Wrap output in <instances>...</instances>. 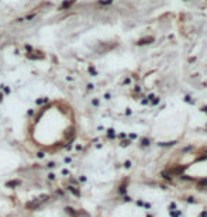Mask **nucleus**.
I'll use <instances>...</instances> for the list:
<instances>
[{
  "mask_svg": "<svg viewBox=\"0 0 207 217\" xmlns=\"http://www.w3.org/2000/svg\"><path fill=\"white\" fill-rule=\"evenodd\" d=\"M185 200L187 202V203H190V205H195V203H196V200H195V197H193V196H187Z\"/></svg>",
  "mask_w": 207,
  "mask_h": 217,
  "instance_id": "423d86ee",
  "label": "nucleus"
},
{
  "mask_svg": "<svg viewBox=\"0 0 207 217\" xmlns=\"http://www.w3.org/2000/svg\"><path fill=\"white\" fill-rule=\"evenodd\" d=\"M69 190H71V192H72L73 194H76V196H79V194H80V193L78 192V190H76V189L73 188V186H69Z\"/></svg>",
  "mask_w": 207,
  "mask_h": 217,
  "instance_id": "9b49d317",
  "label": "nucleus"
},
{
  "mask_svg": "<svg viewBox=\"0 0 207 217\" xmlns=\"http://www.w3.org/2000/svg\"><path fill=\"white\" fill-rule=\"evenodd\" d=\"M146 217H154V216H152V214H146Z\"/></svg>",
  "mask_w": 207,
  "mask_h": 217,
  "instance_id": "5701e85b",
  "label": "nucleus"
},
{
  "mask_svg": "<svg viewBox=\"0 0 207 217\" xmlns=\"http://www.w3.org/2000/svg\"><path fill=\"white\" fill-rule=\"evenodd\" d=\"M124 166H125V168H131V162H130V161H127V162L124 164Z\"/></svg>",
  "mask_w": 207,
  "mask_h": 217,
  "instance_id": "2eb2a0df",
  "label": "nucleus"
},
{
  "mask_svg": "<svg viewBox=\"0 0 207 217\" xmlns=\"http://www.w3.org/2000/svg\"><path fill=\"white\" fill-rule=\"evenodd\" d=\"M197 186H199V188H204V186H207V179L199 181V182H197Z\"/></svg>",
  "mask_w": 207,
  "mask_h": 217,
  "instance_id": "20e7f679",
  "label": "nucleus"
},
{
  "mask_svg": "<svg viewBox=\"0 0 207 217\" xmlns=\"http://www.w3.org/2000/svg\"><path fill=\"white\" fill-rule=\"evenodd\" d=\"M152 38H144V40H141L140 42H138V44H149V42H152Z\"/></svg>",
  "mask_w": 207,
  "mask_h": 217,
  "instance_id": "1a4fd4ad",
  "label": "nucleus"
},
{
  "mask_svg": "<svg viewBox=\"0 0 207 217\" xmlns=\"http://www.w3.org/2000/svg\"><path fill=\"white\" fill-rule=\"evenodd\" d=\"M48 166H49V168H52V166H55V164H54V162H49V164H48Z\"/></svg>",
  "mask_w": 207,
  "mask_h": 217,
  "instance_id": "4be33fe9",
  "label": "nucleus"
},
{
  "mask_svg": "<svg viewBox=\"0 0 207 217\" xmlns=\"http://www.w3.org/2000/svg\"><path fill=\"white\" fill-rule=\"evenodd\" d=\"M144 206H145L146 209H151V205H149V203H144Z\"/></svg>",
  "mask_w": 207,
  "mask_h": 217,
  "instance_id": "aec40b11",
  "label": "nucleus"
},
{
  "mask_svg": "<svg viewBox=\"0 0 207 217\" xmlns=\"http://www.w3.org/2000/svg\"><path fill=\"white\" fill-rule=\"evenodd\" d=\"M124 200H125V202H131V200H133V199H131L130 196H125V197H124Z\"/></svg>",
  "mask_w": 207,
  "mask_h": 217,
  "instance_id": "a211bd4d",
  "label": "nucleus"
},
{
  "mask_svg": "<svg viewBox=\"0 0 207 217\" xmlns=\"http://www.w3.org/2000/svg\"><path fill=\"white\" fill-rule=\"evenodd\" d=\"M175 209H176V203H175V202H172V203L169 205V210H175Z\"/></svg>",
  "mask_w": 207,
  "mask_h": 217,
  "instance_id": "f8f14e48",
  "label": "nucleus"
},
{
  "mask_svg": "<svg viewBox=\"0 0 207 217\" xmlns=\"http://www.w3.org/2000/svg\"><path fill=\"white\" fill-rule=\"evenodd\" d=\"M137 205L138 206H144V202H142V200H137Z\"/></svg>",
  "mask_w": 207,
  "mask_h": 217,
  "instance_id": "f3484780",
  "label": "nucleus"
},
{
  "mask_svg": "<svg viewBox=\"0 0 207 217\" xmlns=\"http://www.w3.org/2000/svg\"><path fill=\"white\" fill-rule=\"evenodd\" d=\"M169 214H170V217H180V214H182V211H179V210H170V213H169Z\"/></svg>",
  "mask_w": 207,
  "mask_h": 217,
  "instance_id": "7ed1b4c3",
  "label": "nucleus"
},
{
  "mask_svg": "<svg viewBox=\"0 0 207 217\" xmlns=\"http://www.w3.org/2000/svg\"><path fill=\"white\" fill-rule=\"evenodd\" d=\"M17 185H20L18 181H13V182H7L6 183V186H9V188H11V186H17Z\"/></svg>",
  "mask_w": 207,
  "mask_h": 217,
  "instance_id": "0eeeda50",
  "label": "nucleus"
},
{
  "mask_svg": "<svg viewBox=\"0 0 207 217\" xmlns=\"http://www.w3.org/2000/svg\"><path fill=\"white\" fill-rule=\"evenodd\" d=\"M118 192H120L121 194H124V193H125V186H124V185H123V186H120V189H118Z\"/></svg>",
  "mask_w": 207,
  "mask_h": 217,
  "instance_id": "ddd939ff",
  "label": "nucleus"
},
{
  "mask_svg": "<svg viewBox=\"0 0 207 217\" xmlns=\"http://www.w3.org/2000/svg\"><path fill=\"white\" fill-rule=\"evenodd\" d=\"M65 211H66V213H69V214H72V216H75V210H73L72 207H66V209H65Z\"/></svg>",
  "mask_w": 207,
  "mask_h": 217,
  "instance_id": "9d476101",
  "label": "nucleus"
},
{
  "mask_svg": "<svg viewBox=\"0 0 207 217\" xmlns=\"http://www.w3.org/2000/svg\"><path fill=\"white\" fill-rule=\"evenodd\" d=\"M128 144H130V141H124V143L121 144V145H123V147H127V145H128Z\"/></svg>",
  "mask_w": 207,
  "mask_h": 217,
  "instance_id": "6ab92c4d",
  "label": "nucleus"
},
{
  "mask_svg": "<svg viewBox=\"0 0 207 217\" xmlns=\"http://www.w3.org/2000/svg\"><path fill=\"white\" fill-rule=\"evenodd\" d=\"M175 143H176V141H169V143H159V145H161V147H170V145H173Z\"/></svg>",
  "mask_w": 207,
  "mask_h": 217,
  "instance_id": "6e6552de",
  "label": "nucleus"
},
{
  "mask_svg": "<svg viewBox=\"0 0 207 217\" xmlns=\"http://www.w3.org/2000/svg\"><path fill=\"white\" fill-rule=\"evenodd\" d=\"M161 178L166 179V181H170V179H172V176H170V173H169V172H161Z\"/></svg>",
  "mask_w": 207,
  "mask_h": 217,
  "instance_id": "f03ea898",
  "label": "nucleus"
},
{
  "mask_svg": "<svg viewBox=\"0 0 207 217\" xmlns=\"http://www.w3.org/2000/svg\"><path fill=\"white\" fill-rule=\"evenodd\" d=\"M149 144H151V141H149L148 138H142V140H141V145H142V147H148Z\"/></svg>",
  "mask_w": 207,
  "mask_h": 217,
  "instance_id": "39448f33",
  "label": "nucleus"
},
{
  "mask_svg": "<svg viewBox=\"0 0 207 217\" xmlns=\"http://www.w3.org/2000/svg\"><path fill=\"white\" fill-rule=\"evenodd\" d=\"M183 169H185L183 166H179V168H173V169H172V173H173V175H180Z\"/></svg>",
  "mask_w": 207,
  "mask_h": 217,
  "instance_id": "f257e3e1",
  "label": "nucleus"
},
{
  "mask_svg": "<svg viewBox=\"0 0 207 217\" xmlns=\"http://www.w3.org/2000/svg\"><path fill=\"white\" fill-rule=\"evenodd\" d=\"M44 157V152H38V158H42Z\"/></svg>",
  "mask_w": 207,
  "mask_h": 217,
  "instance_id": "412c9836",
  "label": "nucleus"
},
{
  "mask_svg": "<svg viewBox=\"0 0 207 217\" xmlns=\"http://www.w3.org/2000/svg\"><path fill=\"white\" fill-rule=\"evenodd\" d=\"M199 217H207V210H203L200 214H199Z\"/></svg>",
  "mask_w": 207,
  "mask_h": 217,
  "instance_id": "4468645a",
  "label": "nucleus"
},
{
  "mask_svg": "<svg viewBox=\"0 0 207 217\" xmlns=\"http://www.w3.org/2000/svg\"><path fill=\"white\" fill-rule=\"evenodd\" d=\"M113 134H114V130L110 128V130H109V137H113Z\"/></svg>",
  "mask_w": 207,
  "mask_h": 217,
  "instance_id": "dca6fc26",
  "label": "nucleus"
}]
</instances>
